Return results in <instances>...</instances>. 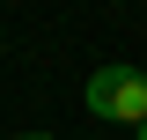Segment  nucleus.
Instances as JSON below:
<instances>
[{
	"instance_id": "obj_1",
	"label": "nucleus",
	"mask_w": 147,
	"mask_h": 140,
	"mask_svg": "<svg viewBox=\"0 0 147 140\" xmlns=\"http://www.w3.org/2000/svg\"><path fill=\"white\" fill-rule=\"evenodd\" d=\"M81 103L103 125H132V133H140L147 125V74L140 67H96L88 81H81Z\"/></svg>"
},
{
	"instance_id": "obj_2",
	"label": "nucleus",
	"mask_w": 147,
	"mask_h": 140,
	"mask_svg": "<svg viewBox=\"0 0 147 140\" xmlns=\"http://www.w3.org/2000/svg\"><path fill=\"white\" fill-rule=\"evenodd\" d=\"M22 140H52V133H22Z\"/></svg>"
},
{
	"instance_id": "obj_3",
	"label": "nucleus",
	"mask_w": 147,
	"mask_h": 140,
	"mask_svg": "<svg viewBox=\"0 0 147 140\" xmlns=\"http://www.w3.org/2000/svg\"><path fill=\"white\" fill-rule=\"evenodd\" d=\"M132 140H147V125H140V133H132Z\"/></svg>"
}]
</instances>
